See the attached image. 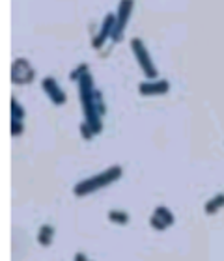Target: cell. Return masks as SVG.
<instances>
[{
	"label": "cell",
	"instance_id": "1",
	"mask_svg": "<svg viewBox=\"0 0 224 261\" xmlns=\"http://www.w3.org/2000/svg\"><path fill=\"white\" fill-rule=\"evenodd\" d=\"M77 84H79V97H81L82 112H84V123L92 129L93 135H99L103 129V114L107 110L103 95L93 84V76L90 71H86L77 81Z\"/></svg>",
	"mask_w": 224,
	"mask_h": 261
},
{
	"label": "cell",
	"instance_id": "2",
	"mask_svg": "<svg viewBox=\"0 0 224 261\" xmlns=\"http://www.w3.org/2000/svg\"><path fill=\"white\" fill-rule=\"evenodd\" d=\"M121 174H123L121 166H110V168H107L105 172H101V174L92 175V177H88V179L81 181V183H77L73 192H75V196H88V194H92V192H97V191H101V189H105V187H109L110 183H114V181L120 179Z\"/></svg>",
	"mask_w": 224,
	"mask_h": 261
},
{
	"label": "cell",
	"instance_id": "3",
	"mask_svg": "<svg viewBox=\"0 0 224 261\" xmlns=\"http://www.w3.org/2000/svg\"><path fill=\"white\" fill-rule=\"evenodd\" d=\"M131 50H133V55H135V58H137L142 73L146 75V79L155 81V76H157V65L153 64L152 56H150V53H148V49H146V45H144L142 39L133 38L131 39Z\"/></svg>",
	"mask_w": 224,
	"mask_h": 261
},
{
	"label": "cell",
	"instance_id": "4",
	"mask_svg": "<svg viewBox=\"0 0 224 261\" xmlns=\"http://www.w3.org/2000/svg\"><path fill=\"white\" fill-rule=\"evenodd\" d=\"M36 79V69L27 58H17L11 64V82L19 86H28Z\"/></svg>",
	"mask_w": 224,
	"mask_h": 261
},
{
	"label": "cell",
	"instance_id": "5",
	"mask_svg": "<svg viewBox=\"0 0 224 261\" xmlns=\"http://www.w3.org/2000/svg\"><path fill=\"white\" fill-rule=\"evenodd\" d=\"M133 6H135V0H120L118 4V13H116V27L114 34H112V41L118 43L121 39V34L126 32V27L129 22V17H131Z\"/></svg>",
	"mask_w": 224,
	"mask_h": 261
},
{
	"label": "cell",
	"instance_id": "6",
	"mask_svg": "<svg viewBox=\"0 0 224 261\" xmlns=\"http://www.w3.org/2000/svg\"><path fill=\"white\" fill-rule=\"evenodd\" d=\"M116 27V15L112 13H107L103 19V24H101V30H99L97 36H93L92 39V47L93 49H101L109 39H112V34H114Z\"/></svg>",
	"mask_w": 224,
	"mask_h": 261
},
{
	"label": "cell",
	"instance_id": "7",
	"mask_svg": "<svg viewBox=\"0 0 224 261\" xmlns=\"http://www.w3.org/2000/svg\"><path fill=\"white\" fill-rule=\"evenodd\" d=\"M41 86H43V92L47 93V97L56 105V107H60L67 101V95L66 92L60 88V84L56 82V79L53 76H45L43 81H41Z\"/></svg>",
	"mask_w": 224,
	"mask_h": 261
},
{
	"label": "cell",
	"instance_id": "8",
	"mask_svg": "<svg viewBox=\"0 0 224 261\" xmlns=\"http://www.w3.org/2000/svg\"><path fill=\"white\" fill-rule=\"evenodd\" d=\"M150 224H152L153 229H159V231H163V229H166L168 226H172V224H174V215L170 213L168 207L161 205V207H157V209L153 211Z\"/></svg>",
	"mask_w": 224,
	"mask_h": 261
},
{
	"label": "cell",
	"instance_id": "9",
	"mask_svg": "<svg viewBox=\"0 0 224 261\" xmlns=\"http://www.w3.org/2000/svg\"><path fill=\"white\" fill-rule=\"evenodd\" d=\"M170 90L168 81H146L138 86V93L142 95H164Z\"/></svg>",
	"mask_w": 224,
	"mask_h": 261
},
{
	"label": "cell",
	"instance_id": "10",
	"mask_svg": "<svg viewBox=\"0 0 224 261\" xmlns=\"http://www.w3.org/2000/svg\"><path fill=\"white\" fill-rule=\"evenodd\" d=\"M53 237H55V228H53V226H49V224L41 226V229H39V235H38L39 245H41V246H51V243H53Z\"/></svg>",
	"mask_w": 224,
	"mask_h": 261
},
{
	"label": "cell",
	"instance_id": "11",
	"mask_svg": "<svg viewBox=\"0 0 224 261\" xmlns=\"http://www.w3.org/2000/svg\"><path fill=\"white\" fill-rule=\"evenodd\" d=\"M222 207H224V194H217L213 200H209L208 203H206V213H208V215H215V213L219 211V209H222Z\"/></svg>",
	"mask_w": 224,
	"mask_h": 261
},
{
	"label": "cell",
	"instance_id": "12",
	"mask_svg": "<svg viewBox=\"0 0 224 261\" xmlns=\"http://www.w3.org/2000/svg\"><path fill=\"white\" fill-rule=\"evenodd\" d=\"M11 120H15V121H22L24 120V109H22L21 105H19V101H17L15 97L11 99Z\"/></svg>",
	"mask_w": 224,
	"mask_h": 261
},
{
	"label": "cell",
	"instance_id": "13",
	"mask_svg": "<svg viewBox=\"0 0 224 261\" xmlns=\"http://www.w3.org/2000/svg\"><path fill=\"white\" fill-rule=\"evenodd\" d=\"M109 218H110V220H114V222H118V224H127V222H129V215H127V213H123V211H110Z\"/></svg>",
	"mask_w": 224,
	"mask_h": 261
},
{
	"label": "cell",
	"instance_id": "14",
	"mask_svg": "<svg viewBox=\"0 0 224 261\" xmlns=\"http://www.w3.org/2000/svg\"><path fill=\"white\" fill-rule=\"evenodd\" d=\"M88 69H90V67H88V64H81V65H79V67H77V69L71 73V79H73V81H79V79H81V76L84 75V73H86Z\"/></svg>",
	"mask_w": 224,
	"mask_h": 261
},
{
	"label": "cell",
	"instance_id": "15",
	"mask_svg": "<svg viewBox=\"0 0 224 261\" xmlns=\"http://www.w3.org/2000/svg\"><path fill=\"white\" fill-rule=\"evenodd\" d=\"M22 130H24V125H22V121L11 120V135H13V136H19V135H22Z\"/></svg>",
	"mask_w": 224,
	"mask_h": 261
},
{
	"label": "cell",
	"instance_id": "16",
	"mask_svg": "<svg viewBox=\"0 0 224 261\" xmlns=\"http://www.w3.org/2000/svg\"><path fill=\"white\" fill-rule=\"evenodd\" d=\"M75 261H88L84 254H75Z\"/></svg>",
	"mask_w": 224,
	"mask_h": 261
}]
</instances>
